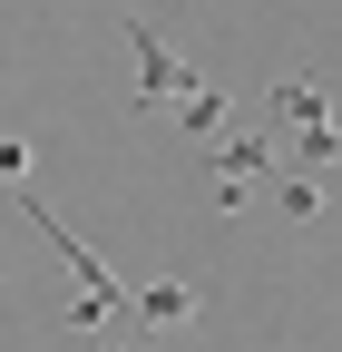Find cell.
Segmentation results:
<instances>
[{
  "instance_id": "6da1fadb",
  "label": "cell",
  "mask_w": 342,
  "mask_h": 352,
  "mask_svg": "<svg viewBox=\"0 0 342 352\" xmlns=\"http://www.w3.org/2000/svg\"><path fill=\"white\" fill-rule=\"evenodd\" d=\"M127 50H137V108H147V118H157V108H176V88H186L196 69H186L176 50H166V39H157L147 20H127Z\"/></svg>"
},
{
  "instance_id": "7a4b0ae2",
  "label": "cell",
  "mask_w": 342,
  "mask_h": 352,
  "mask_svg": "<svg viewBox=\"0 0 342 352\" xmlns=\"http://www.w3.org/2000/svg\"><path fill=\"white\" fill-rule=\"evenodd\" d=\"M205 166H216V206H235L254 176H274V166H284V147H274V127H244V138H225Z\"/></svg>"
},
{
  "instance_id": "3957f363",
  "label": "cell",
  "mask_w": 342,
  "mask_h": 352,
  "mask_svg": "<svg viewBox=\"0 0 342 352\" xmlns=\"http://www.w3.org/2000/svg\"><path fill=\"white\" fill-rule=\"evenodd\" d=\"M127 314H137V333H186V323L205 314V284H186V274L137 284V294H127Z\"/></svg>"
},
{
  "instance_id": "277c9868",
  "label": "cell",
  "mask_w": 342,
  "mask_h": 352,
  "mask_svg": "<svg viewBox=\"0 0 342 352\" xmlns=\"http://www.w3.org/2000/svg\"><path fill=\"white\" fill-rule=\"evenodd\" d=\"M323 118H332V88L323 78H284L264 98V127H323Z\"/></svg>"
},
{
  "instance_id": "5b68a950",
  "label": "cell",
  "mask_w": 342,
  "mask_h": 352,
  "mask_svg": "<svg viewBox=\"0 0 342 352\" xmlns=\"http://www.w3.org/2000/svg\"><path fill=\"white\" fill-rule=\"evenodd\" d=\"M176 127H186V138H216V127H225V88L186 78V88H176Z\"/></svg>"
},
{
  "instance_id": "8992f818",
  "label": "cell",
  "mask_w": 342,
  "mask_h": 352,
  "mask_svg": "<svg viewBox=\"0 0 342 352\" xmlns=\"http://www.w3.org/2000/svg\"><path fill=\"white\" fill-rule=\"evenodd\" d=\"M332 157H342V127H332V118H323V127H293V138H284V166H304V176H313V166H332Z\"/></svg>"
},
{
  "instance_id": "52a82bcc",
  "label": "cell",
  "mask_w": 342,
  "mask_h": 352,
  "mask_svg": "<svg viewBox=\"0 0 342 352\" xmlns=\"http://www.w3.org/2000/svg\"><path fill=\"white\" fill-rule=\"evenodd\" d=\"M274 206L293 215V226H313V215H323V186H313L304 166H274Z\"/></svg>"
},
{
  "instance_id": "ba28073f",
  "label": "cell",
  "mask_w": 342,
  "mask_h": 352,
  "mask_svg": "<svg viewBox=\"0 0 342 352\" xmlns=\"http://www.w3.org/2000/svg\"><path fill=\"white\" fill-rule=\"evenodd\" d=\"M108 314H117V303H108V294H78V303H69V314H59V333H89V323H108Z\"/></svg>"
},
{
  "instance_id": "9c48e42d",
  "label": "cell",
  "mask_w": 342,
  "mask_h": 352,
  "mask_svg": "<svg viewBox=\"0 0 342 352\" xmlns=\"http://www.w3.org/2000/svg\"><path fill=\"white\" fill-rule=\"evenodd\" d=\"M0 186H30V147L20 138H0Z\"/></svg>"
},
{
  "instance_id": "30bf717a",
  "label": "cell",
  "mask_w": 342,
  "mask_h": 352,
  "mask_svg": "<svg viewBox=\"0 0 342 352\" xmlns=\"http://www.w3.org/2000/svg\"><path fill=\"white\" fill-rule=\"evenodd\" d=\"M117 352H127V342H117Z\"/></svg>"
}]
</instances>
